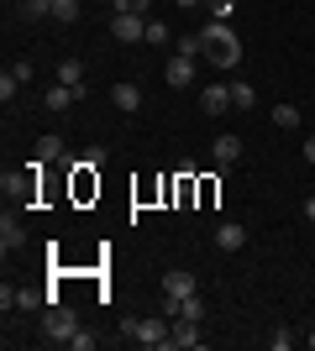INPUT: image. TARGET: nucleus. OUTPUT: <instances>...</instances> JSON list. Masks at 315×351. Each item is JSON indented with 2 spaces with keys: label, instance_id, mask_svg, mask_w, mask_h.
Masks as SVG:
<instances>
[{
  "label": "nucleus",
  "instance_id": "nucleus-4",
  "mask_svg": "<svg viewBox=\"0 0 315 351\" xmlns=\"http://www.w3.org/2000/svg\"><path fill=\"white\" fill-rule=\"evenodd\" d=\"M195 346H205L200 320H174V330H168V351H195Z\"/></svg>",
  "mask_w": 315,
  "mask_h": 351
},
{
  "label": "nucleus",
  "instance_id": "nucleus-21",
  "mask_svg": "<svg viewBox=\"0 0 315 351\" xmlns=\"http://www.w3.org/2000/svg\"><path fill=\"white\" fill-rule=\"evenodd\" d=\"M21 16H27V21H43V16H53V0H21Z\"/></svg>",
  "mask_w": 315,
  "mask_h": 351
},
{
  "label": "nucleus",
  "instance_id": "nucleus-1",
  "mask_svg": "<svg viewBox=\"0 0 315 351\" xmlns=\"http://www.w3.org/2000/svg\"><path fill=\"white\" fill-rule=\"evenodd\" d=\"M200 37H205V58L215 63V69H237L242 63V37L226 27V21H205Z\"/></svg>",
  "mask_w": 315,
  "mask_h": 351
},
{
  "label": "nucleus",
  "instance_id": "nucleus-23",
  "mask_svg": "<svg viewBox=\"0 0 315 351\" xmlns=\"http://www.w3.org/2000/svg\"><path fill=\"white\" fill-rule=\"evenodd\" d=\"M179 53L184 58H205V37H200V32L195 37H179Z\"/></svg>",
  "mask_w": 315,
  "mask_h": 351
},
{
  "label": "nucleus",
  "instance_id": "nucleus-11",
  "mask_svg": "<svg viewBox=\"0 0 315 351\" xmlns=\"http://www.w3.org/2000/svg\"><path fill=\"white\" fill-rule=\"evenodd\" d=\"M195 63H200V58H184V53H174V58H168V84H174V89L195 84Z\"/></svg>",
  "mask_w": 315,
  "mask_h": 351
},
{
  "label": "nucleus",
  "instance_id": "nucleus-16",
  "mask_svg": "<svg viewBox=\"0 0 315 351\" xmlns=\"http://www.w3.org/2000/svg\"><path fill=\"white\" fill-rule=\"evenodd\" d=\"M257 105V89L247 84V79H237V84H231V110H253Z\"/></svg>",
  "mask_w": 315,
  "mask_h": 351
},
{
  "label": "nucleus",
  "instance_id": "nucleus-31",
  "mask_svg": "<svg viewBox=\"0 0 315 351\" xmlns=\"http://www.w3.org/2000/svg\"><path fill=\"white\" fill-rule=\"evenodd\" d=\"M305 220H310V226H315V194H310V199H305Z\"/></svg>",
  "mask_w": 315,
  "mask_h": 351
},
{
  "label": "nucleus",
  "instance_id": "nucleus-2",
  "mask_svg": "<svg viewBox=\"0 0 315 351\" xmlns=\"http://www.w3.org/2000/svg\"><path fill=\"white\" fill-rule=\"evenodd\" d=\"M74 330H79V315H74V309L47 304V315H43V336L53 341V346H69V341H74Z\"/></svg>",
  "mask_w": 315,
  "mask_h": 351
},
{
  "label": "nucleus",
  "instance_id": "nucleus-13",
  "mask_svg": "<svg viewBox=\"0 0 315 351\" xmlns=\"http://www.w3.org/2000/svg\"><path fill=\"white\" fill-rule=\"evenodd\" d=\"M210 152H215V162H221V168H226V162H237V158H242V136L221 132V136H215V147H210Z\"/></svg>",
  "mask_w": 315,
  "mask_h": 351
},
{
  "label": "nucleus",
  "instance_id": "nucleus-10",
  "mask_svg": "<svg viewBox=\"0 0 315 351\" xmlns=\"http://www.w3.org/2000/svg\"><path fill=\"white\" fill-rule=\"evenodd\" d=\"M58 84H69L79 100H84V95H90V84H84V63H79V58H63L58 63Z\"/></svg>",
  "mask_w": 315,
  "mask_h": 351
},
{
  "label": "nucleus",
  "instance_id": "nucleus-20",
  "mask_svg": "<svg viewBox=\"0 0 315 351\" xmlns=\"http://www.w3.org/2000/svg\"><path fill=\"white\" fill-rule=\"evenodd\" d=\"M53 21L74 27V21H79V0H53Z\"/></svg>",
  "mask_w": 315,
  "mask_h": 351
},
{
  "label": "nucleus",
  "instance_id": "nucleus-28",
  "mask_svg": "<svg viewBox=\"0 0 315 351\" xmlns=\"http://www.w3.org/2000/svg\"><path fill=\"white\" fill-rule=\"evenodd\" d=\"M69 346H74V351H95V336H90V330H84V325H79V330H74V341H69Z\"/></svg>",
  "mask_w": 315,
  "mask_h": 351
},
{
  "label": "nucleus",
  "instance_id": "nucleus-33",
  "mask_svg": "<svg viewBox=\"0 0 315 351\" xmlns=\"http://www.w3.org/2000/svg\"><path fill=\"white\" fill-rule=\"evenodd\" d=\"M305 341H310V351H315V330H310V336H305Z\"/></svg>",
  "mask_w": 315,
  "mask_h": 351
},
{
  "label": "nucleus",
  "instance_id": "nucleus-6",
  "mask_svg": "<svg viewBox=\"0 0 315 351\" xmlns=\"http://www.w3.org/2000/svg\"><path fill=\"white\" fill-rule=\"evenodd\" d=\"M200 110H205V116L231 110V84H205V89H200Z\"/></svg>",
  "mask_w": 315,
  "mask_h": 351
},
{
  "label": "nucleus",
  "instance_id": "nucleus-15",
  "mask_svg": "<svg viewBox=\"0 0 315 351\" xmlns=\"http://www.w3.org/2000/svg\"><path fill=\"white\" fill-rule=\"evenodd\" d=\"M43 100H47V110H69V105H74L79 95H74L69 84H47V95H43Z\"/></svg>",
  "mask_w": 315,
  "mask_h": 351
},
{
  "label": "nucleus",
  "instance_id": "nucleus-22",
  "mask_svg": "<svg viewBox=\"0 0 315 351\" xmlns=\"http://www.w3.org/2000/svg\"><path fill=\"white\" fill-rule=\"evenodd\" d=\"M116 16H148V0H110Z\"/></svg>",
  "mask_w": 315,
  "mask_h": 351
},
{
  "label": "nucleus",
  "instance_id": "nucleus-19",
  "mask_svg": "<svg viewBox=\"0 0 315 351\" xmlns=\"http://www.w3.org/2000/svg\"><path fill=\"white\" fill-rule=\"evenodd\" d=\"M273 126H279V132H294V126H300V110H294V105H273Z\"/></svg>",
  "mask_w": 315,
  "mask_h": 351
},
{
  "label": "nucleus",
  "instance_id": "nucleus-9",
  "mask_svg": "<svg viewBox=\"0 0 315 351\" xmlns=\"http://www.w3.org/2000/svg\"><path fill=\"white\" fill-rule=\"evenodd\" d=\"M163 293L189 299V293H195V273H189V267H168V273H163Z\"/></svg>",
  "mask_w": 315,
  "mask_h": 351
},
{
  "label": "nucleus",
  "instance_id": "nucleus-18",
  "mask_svg": "<svg viewBox=\"0 0 315 351\" xmlns=\"http://www.w3.org/2000/svg\"><path fill=\"white\" fill-rule=\"evenodd\" d=\"M43 304H47V293H43V289H27V283L16 289V309H43Z\"/></svg>",
  "mask_w": 315,
  "mask_h": 351
},
{
  "label": "nucleus",
  "instance_id": "nucleus-7",
  "mask_svg": "<svg viewBox=\"0 0 315 351\" xmlns=\"http://www.w3.org/2000/svg\"><path fill=\"white\" fill-rule=\"evenodd\" d=\"M0 247H5V252H21V247H27V226H21L11 210L0 215Z\"/></svg>",
  "mask_w": 315,
  "mask_h": 351
},
{
  "label": "nucleus",
  "instance_id": "nucleus-25",
  "mask_svg": "<svg viewBox=\"0 0 315 351\" xmlns=\"http://www.w3.org/2000/svg\"><path fill=\"white\" fill-rule=\"evenodd\" d=\"M16 89H21V79H16V73H0V100L11 105V100H16Z\"/></svg>",
  "mask_w": 315,
  "mask_h": 351
},
{
  "label": "nucleus",
  "instance_id": "nucleus-3",
  "mask_svg": "<svg viewBox=\"0 0 315 351\" xmlns=\"http://www.w3.org/2000/svg\"><path fill=\"white\" fill-rule=\"evenodd\" d=\"M168 330H174V320H168V315H148V320H126V336H132L137 346H168Z\"/></svg>",
  "mask_w": 315,
  "mask_h": 351
},
{
  "label": "nucleus",
  "instance_id": "nucleus-5",
  "mask_svg": "<svg viewBox=\"0 0 315 351\" xmlns=\"http://www.w3.org/2000/svg\"><path fill=\"white\" fill-rule=\"evenodd\" d=\"M110 37L116 43H148V16H110Z\"/></svg>",
  "mask_w": 315,
  "mask_h": 351
},
{
  "label": "nucleus",
  "instance_id": "nucleus-26",
  "mask_svg": "<svg viewBox=\"0 0 315 351\" xmlns=\"http://www.w3.org/2000/svg\"><path fill=\"white\" fill-rule=\"evenodd\" d=\"M268 346H273V351H289V346H294V330H284V325H279V330L268 336Z\"/></svg>",
  "mask_w": 315,
  "mask_h": 351
},
{
  "label": "nucleus",
  "instance_id": "nucleus-27",
  "mask_svg": "<svg viewBox=\"0 0 315 351\" xmlns=\"http://www.w3.org/2000/svg\"><path fill=\"white\" fill-rule=\"evenodd\" d=\"M210 5V21H226V16H231V5H237V0H205Z\"/></svg>",
  "mask_w": 315,
  "mask_h": 351
},
{
  "label": "nucleus",
  "instance_id": "nucleus-32",
  "mask_svg": "<svg viewBox=\"0 0 315 351\" xmlns=\"http://www.w3.org/2000/svg\"><path fill=\"white\" fill-rule=\"evenodd\" d=\"M174 5H184V11H189V5H205V0H174Z\"/></svg>",
  "mask_w": 315,
  "mask_h": 351
},
{
  "label": "nucleus",
  "instance_id": "nucleus-30",
  "mask_svg": "<svg viewBox=\"0 0 315 351\" xmlns=\"http://www.w3.org/2000/svg\"><path fill=\"white\" fill-rule=\"evenodd\" d=\"M305 162L315 168V136H305Z\"/></svg>",
  "mask_w": 315,
  "mask_h": 351
},
{
  "label": "nucleus",
  "instance_id": "nucleus-17",
  "mask_svg": "<svg viewBox=\"0 0 315 351\" xmlns=\"http://www.w3.org/2000/svg\"><path fill=\"white\" fill-rule=\"evenodd\" d=\"M205 315H210V309H205V299H200V293H189V299L179 304V320H200V325H205Z\"/></svg>",
  "mask_w": 315,
  "mask_h": 351
},
{
  "label": "nucleus",
  "instance_id": "nucleus-29",
  "mask_svg": "<svg viewBox=\"0 0 315 351\" xmlns=\"http://www.w3.org/2000/svg\"><path fill=\"white\" fill-rule=\"evenodd\" d=\"M79 162H84V168H105V147H90V152H84Z\"/></svg>",
  "mask_w": 315,
  "mask_h": 351
},
{
  "label": "nucleus",
  "instance_id": "nucleus-12",
  "mask_svg": "<svg viewBox=\"0 0 315 351\" xmlns=\"http://www.w3.org/2000/svg\"><path fill=\"white\" fill-rule=\"evenodd\" d=\"M110 105L132 116V110H142V89H137V84H110Z\"/></svg>",
  "mask_w": 315,
  "mask_h": 351
},
{
  "label": "nucleus",
  "instance_id": "nucleus-8",
  "mask_svg": "<svg viewBox=\"0 0 315 351\" xmlns=\"http://www.w3.org/2000/svg\"><path fill=\"white\" fill-rule=\"evenodd\" d=\"M215 247H221V252H242V247H247V226L221 220V226H215Z\"/></svg>",
  "mask_w": 315,
  "mask_h": 351
},
{
  "label": "nucleus",
  "instance_id": "nucleus-24",
  "mask_svg": "<svg viewBox=\"0 0 315 351\" xmlns=\"http://www.w3.org/2000/svg\"><path fill=\"white\" fill-rule=\"evenodd\" d=\"M148 43H152V47L174 43V32H168V21H148Z\"/></svg>",
  "mask_w": 315,
  "mask_h": 351
},
{
  "label": "nucleus",
  "instance_id": "nucleus-14",
  "mask_svg": "<svg viewBox=\"0 0 315 351\" xmlns=\"http://www.w3.org/2000/svg\"><path fill=\"white\" fill-rule=\"evenodd\" d=\"M32 158H37V162H63V136H37Z\"/></svg>",
  "mask_w": 315,
  "mask_h": 351
}]
</instances>
